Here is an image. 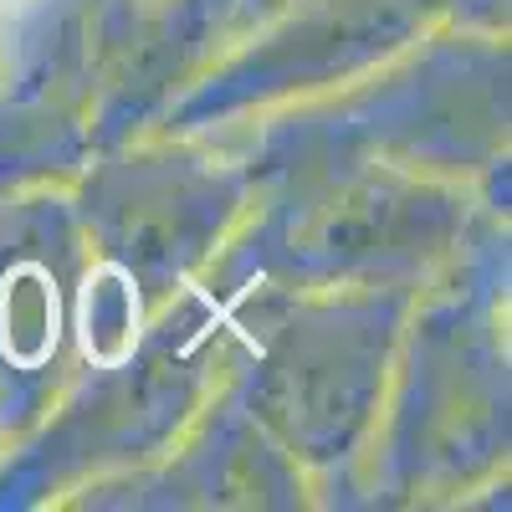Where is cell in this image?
<instances>
[{"label":"cell","mask_w":512,"mask_h":512,"mask_svg":"<svg viewBox=\"0 0 512 512\" xmlns=\"http://www.w3.org/2000/svg\"><path fill=\"white\" fill-rule=\"evenodd\" d=\"M374 395V354L354 333H297L267 369V405L303 446H344Z\"/></svg>","instance_id":"6da1fadb"},{"label":"cell","mask_w":512,"mask_h":512,"mask_svg":"<svg viewBox=\"0 0 512 512\" xmlns=\"http://www.w3.org/2000/svg\"><path fill=\"white\" fill-rule=\"evenodd\" d=\"M415 236H420V200L405 195V190H384V185L349 190L344 200H333L313 226L318 251H328L333 262L400 256V251H410Z\"/></svg>","instance_id":"7a4b0ae2"}]
</instances>
